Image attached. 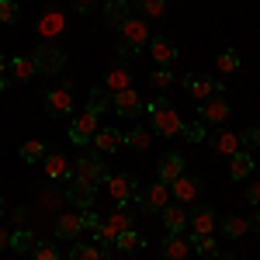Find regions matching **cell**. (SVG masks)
I'll return each mask as SVG.
<instances>
[{
    "label": "cell",
    "mask_w": 260,
    "mask_h": 260,
    "mask_svg": "<svg viewBox=\"0 0 260 260\" xmlns=\"http://www.w3.org/2000/svg\"><path fill=\"white\" fill-rule=\"evenodd\" d=\"M149 39H153V35H149V24L139 21L136 14H128L118 28V45H115V49H118L121 59H132V56H139L142 49L149 45Z\"/></svg>",
    "instance_id": "cell-1"
},
{
    "label": "cell",
    "mask_w": 260,
    "mask_h": 260,
    "mask_svg": "<svg viewBox=\"0 0 260 260\" xmlns=\"http://www.w3.org/2000/svg\"><path fill=\"white\" fill-rule=\"evenodd\" d=\"M136 7H139L142 18H149V21H156V18L167 14V0H136Z\"/></svg>",
    "instance_id": "cell-36"
},
{
    "label": "cell",
    "mask_w": 260,
    "mask_h": 260,
    "mask_svg": "<svg viewBox=\"0 0 260 260\" xmlns=\"http://www.w3.org/2000/svg\"><path fill=\"white\" fill-rule=\"evenodd\" d=\"M246 233H250V219L246 215H225L222 219V236L225 240H240Z\"/></svg>",
    "instance_id": "cell-30"
},
{
    "label": "cell",
    "mask_w": 260,
    "mask_h": 260,
    "mask_svg": "<svg viewBox=\"0 0 260 260\" xmlns=\"http://www.w3.org/2000/svg\"><path fill=\"white\" fill-rule=\"evenodd\" d=\"M184 90L194 101H208V98H219L222 94V80L219 77H208V73H187L184 77Z\"/></svg>",
    "instance_id": "cell-9"
},
{
    "label": "cell",
    "mask_w": 260,
    "mask_h": 260,
    "mask_svg": "<svg viewBox=\"0 0 260 260\" xmlns=\"http://www.w3.org/2000/svg\"><path fill=\"white\" fill-rule=\"evenodd\" d=\"M21 18L18 0H0V24H14Z\"/></svg>",
    "instance_id": "cell-40"
},
{
    "label": "cell",
    "mask_w": 260,
    "mask_h": 260,
    "mask_svg": "<svg viewBox=\"0 0 260 260\" xmlns=\"http://www.w3.org/2000/svg\"><path fill=\"white\" fill-rule=\"evenodd\" d=\"M104 184H108V194H111V201H115V205H128V201H132V194H136V187H139L132 174H111Z\"/></svg>",
    "instance_id": "cell-14"
},
{
    "label": "cell",
    "mask_w": 260,
    "mask_h": 260,
    "mask_svg": "<svg viewBox=\"0 0 260 260\" xmlns=\"http://www.w3.org/2000/svg\"><path fill=\"white\" fill-rule=\"evenodd\" d=\"M132 11H128V0H108L104 4V21H108V28H115L118 31L121 28V21L128 18Z\"/></svg>",
    "instance_id": "cell-28"
},
{
    "label": "cell",
    "mask_w": 260,
    "mask_h": 260,
    "mask_svg": "<svg viewBox=\"0 0 260 260\" xmlns=\"http://www.w3.org/2000/svg\"><path fill=\"white\" fill-rule=\"evenodd\" d=\"M7 77L18 83H31L39 77V70H35V59L31 56H14V59H7Z\"/></svg>",
    "instance_id": "cell-19"
},
{
    "label": "cell",
    "mask_w": 260,
    "mask_h": 260,
    "mask_svg": "<svg viewBox=\"0 0 260 260\" xmlns=\"http://www.w3.org/2000/svg\"><path fill=\"white\" fill-rule=\"evenodd\" d=\"M149 83H153L156 90H167V87L174 83V73H170V66H160V70H153V73H149Z\"/></svg>",
    "instance_id": "cell-42"
},
{
    "label": "cell",
    "mask_w": 260,
    "mask_h": 260,
    "mask_svg": "<svg viewBox=\"0 0 260 260\" xmlns=\"http://www.w3.org/2000/svg\"><path fill=\"white\" fill-rule=\"evenodd\" d=\"M80 215H83V229H90V233H94V229L101 225V215L94 212V208H83Z\"/></svg>",
    "instance_id": "cell-44"
},
{
    "label": "cell",
    "mask_w": 260,
    "mask_h": 260,
    "mask_svg": "<svg viewBox=\"0 0 260 260\" xmlns=\"http://www.w3.org/2000/svg\"><path fill=\"white\" fill-rule=\"evenodd\" d=\"M142 108H146V104H142V98H139V90H136V87L111 94V111H115V115H121V118H139Z\"/></svg>",
    "instance_id": "cell-12"
},
{
    "label": "cell",
    "mask_w": 260,
    "mask_h": 260,
    "mask_svg": "<svg viewBox=\"0 0 260 260\" xmlns=\"http://www.w3.org/2000/svg\"><path fill=\"white\" fill-rule=\"evenodd\" d=\"M7 243H11V233H4V229H0V250H4Z\"/></svg>",
    "instance_id": "cell-48"
},
{
    "label": "cell",
    "mask_w": 260,
    "mask_h": 260,
    "mask_svg": "<svg viewBox=\"0 0 260 260\" xmlns=\"http://www.w3.org/2000/svg\"><path fill=\"white\" fill-rule=\"evenodd\" d=\"M187 253H191V236H184V233L163 236V260H187Z\"/></svg>",
    "instance_id": "cell-18"
},
{
    "label": "cell",
    "mask_w": 260,
    "mask_h": 260,
    "mask_svg": "<svg viewBox=\"0 0 260 260\" xmlns=\"http://www.w3.org/2000/svg\"><path fill=\"white\" fill-rule=\"evenodd\" d=\"M108 253L104 246L98 243H73V250H70V260H101Z\"/></svg>",
    "instance_id": "cell-32"
},
{
    "label": "cell",
    "mask_w": 260,
    "mask_h": 260,
    "mask_svg": "<svg viewBox=\"0 0 260 260\" xmlns=\"http://www.w3.org/2000/svg\"><path fill=\"white\" fill-rule=\"evenodd\" d=\"M187 229H191V236H215V229H219V215H215V208L198 205L194 212H187Z\"/></svg>",
    "instance_id": "cell-11"
},
{
    "label": "cell",
    "mask_w": 260,
    "mask_h": 260,
    "mask_svg": "<svg viewBox=\"0 0 260 260\" xmlns=\"http://www.w3.org/2000/svg\"><path fill=\"white\" fill-rule=\"evenodd\" d=\"M73 177H83V180H94V184H104L111 174H108V167H104V160H101V153L94 149V153H83V156H77V160H73Z\"/></svg>",
    "instance_id": "cell-8"
},
{
    "label": "cell",
    "mask_w": 260,
    "mask_h": 260,
    "mask_svg": "<svg viewBox=\"0 0 260 260\" xmlns=\"http://www.w3.org/2000/svg\"><path fill=\"white\" fill-rule=\"evenodd\" d=\"M180 136L191 142V146H194V142H205V139H208V125H201V121H187V125L180 128Z\"/></svg>",
    "instance_id": "cell-39"
},
{
    "label": "cell",
    "mask_w": 260,
    "mask_h": 260,
    "mask_svg": "<svg viewBox=\"0 0 260 260\" xmlns=\"http://www.w3.org/2000/svg\"><path fill=\"white\" fill-rule=\"evenodd\" d=\"M87 108H90V111H108V108H111V94H108V90H104V87H94V90H90V94H87Z\"/></svg>",
    "instance_id": "cell-37"
},
{
    "label": "cell",
    "mask_w": 260,
    "mask_h": 260,
    "mask_svg": "<svg viewBox=\"0 0 260 260\" xmlns=\"http://www.w3.org/2000/svg\"><path fill=\"white\" fill-rule=\"evenodd\" d=\"M21 160L24 163H42L45 160V153H49V149H45V146H42L39 139H28V142H21Z\"/></svg>",
    "instance_id": "cell-34"
},
{
    "label": "cell",
    "mask_w": 260,
    "mask_h": 260,
    "mask_svg": "<svg viewBox=\"0 0 260 260\" xmlns=\"http://www.w3.org/2000/svg\"><path fill=\"white\" fill-rule=\"evenodd\" d=\"M0 219H4V198H0Z\"/></svg>",
    "instance_id": "cell-50"
},
{
    "label": "cell",
    "mask_w": 260,
    "mask_h": 260,
    "mask_svg": "<svg viewBox=\"0 0 260 260\" xmlns=\"http://www.w3.org/2000/svg\"><path fill=\"white\" fill-rule=\"evenodd\" d=\"M240 149H246V153L260 149V128H257V125H253V128H243V132H240Z\"/></svg>",
    "instance_id": "cell-41"
},
{
    "label": "cell",
    "mask_w": 260,
    "mask_h": 260,
    "mask_svg": "<svg viewBox=\"0 0 260 260\" xmlns=\"http://www.w3.org/2000/svg\"><path fill=\"white\" fill-rule=\"evenodd\" d=\"M146 49H149V56H153V59L160 62V66H170V62L177 59V45H174V42L167 39V35H153Z\"/></svg>",
    "instance_id": "cell-22"
},
{
    "label": "cell",
    "mask_w": 260,
    "mask_h": 260,
    "mask_svg": "<svg viewBox=\"0 0 260 260\" xmlns=\"http://www.w3.org/2000/svg\"><path fill=\"white\" fill-rule=\"evenodd\" d=\"M121 139H125V146H128V149L146 153V149H149V142H153V128H142V125H136V128L121 132Z\"/></svg>",
    "instance_id": "cell-27"
},
{
    "label": "cell",
    "mask_w": 260,
    "mask_h": 260,
    "mask_svg": "<svg viewBox=\"0 0 260 260\" xmlns=\"http://www.w3.org/2000/svg\"><path fill=\"white\" fill-rule=\"evenodd\" d=\"M253 229H260V215H253Z\"/></svg>",
    "instance_id": "cell-49"
},
{
    "label": "cell",
    "mask_w": 260,
    "mask_h": 260,
    "mask_svg": "<svg viewBox=\"0 0 260 260\" xmlns=\"http://www.w3.org/2000/svg\"><path fill=\"white\" fill-rule=\"evenodd\" d=\"M170 194L177 201H194L201 194V180L194 177V174H180V177L170 184Z\"/></svg>",
    "instance_id": "cell-23"
},
{
    "label": "cell",
    "mask_w": 260,
    "mask_h": 260,
    "mask_svg": "<svg viewBox=\"0 0 260 260\" xmlns=\"http://www.w3.org/2000/svg\"><path fill=\"white\" fill-rule=\"evenodd\" d=\"M191 250L201 253V257H219V240L215 236H191Z\"/></svg>",
    "instance_id": "cell-33"
},
{
    "label": "cell",
    "mask_w": 260,
    "mask_h": 260,
    "mask_svg": "<svg viewBox=\"0 0 260 260\" xmlns=\"http://www.w3.org/2000/svg\"><path fill=\"white\" fill-rule=\"evenodd\" d=\"M94 198H98V184H94V180H83V177H70V180H66V201L77 205L80 212H83V208H90Z\"/></svg>",
    "instance_id": "cell-10"
},
{
    "label": "cell",
    "mask_w": 260,
    "mask_h": 260,
    "mask_svg": "<svg viewBox=\"0 0 260 260\" xmlns=\"http://www.w3.org/2000/svg\"><path fill=\"white\" fill-rule=\"evenodd\" d=\"M31 59H35V70L45 73V77H56V73L66 70V52L59 45H49V42H42L39 49L31 52Z\"/></svg>",
    "instance_id": "cell-6"
},
{
    "label": "cell",
    "mask_w": 260,
    "mask_h": 260,
    "mask_svg": "<svg viewBox=\"0 0 260 260\" xmlns=\"http://www.w3.org/2000/svg\"><path fill=\"white\" fill-rule=\"evenodd\" d=\"M146 111H149V128H153L156 136H167V139L180 136L184 118L177 115V108H174L167 98H156L153 104H146Z\"/></svg>",
    "instance_id": "cell-2"
},
{
    "label": "cell",
    "mask_w": 260,
    "mask_h": 260,
    "mask_svg": "<svg viewBox=\"0 0 260 260\" xmlns=\"http://www.w3.org/2000/svg\"><path fill=\"white\" fill-rule=\"evenodd\" d=\"M98 128H101V115L90 111V108H83L80 115H73V121H70V142L73 146H87L98 136Z\"/></svg>",
    "instance_id": "cell-5"
},
{
    "label": "cell",
    "mask_w": 260,
    "mask_h": 260,
    "mask_svg": "<svg viewBox=\"0 0 260 260\" xmlns=\"http://www.w3.org/2000/svg\"><path fill=\"white\" fill-rule=\"evenodd\" d=\"M62 28H66V14L62 11H45L39 21V31L42 39H56V35H62Z\"/></svg>",
    "instance_id": "cell-26"
},
{
    "label": "cell",
    "mask_w": 260,
    "mask_h": 260,
    "mask_svg": "<svg viewBox=\"0 0 260 260\" xmlns=\"http://www.w3.org/2000/svg\"><path fill=\"white\" fill-rule=\"evenodd\" d=\"M115 246H118L121 253H136V250H142V246H146V240H142L136 229H125L118 240H115Z\"/></svg>",
    "instance_id": "cell-35"
},
{
    "label": "cell",
    "mask_w": 260,
    "mask_h": 260,
    "mask_svg": "<svg viewBox=\"0 0 260 260\" xmlns=\"http://www.w3.org/2000/svg\"><path fill=\"white\" fill-rule=\"evenodd\" d=\"M208 146L219 156H236L240 153V132H215V136H208Z\"/></svg>",
    "instance_id": "cell-24"
},
{
    "label": "cell",
    "mask_w": 260,
    "mask_h": 260,
    "mask_svg": "<svg viewBox=\"0 0 260 260\" xmlns=\"http://www.w3.org/2000/svg\"><path fill=\"white\" fill-rule=\"evenodd\" d=\"M80 233H83L80 212H62V215H56V240L73 243V240H80Z\"/></svg>",
    "instance_id": "cell-16"
},
{
    "label": "cell",
    "mask_w": 260,
    "mask_h": 260,
    "mask_svg": "<svg viewBox=\"0 0 260 260\" xmlns=\"http://www.w3.org/2000/svg\"><path fill=\"white\" fill-rule=\"evenodd\" d=\"M215 66H219V73H236V70H240V52H236V49H222Z\"/></svg>",
    "instance_id": "cell-38"
},
{
    "label": "cell",
    "mask_w": 260,
    "mask_h": 260,
    "mask_svg": "<svg viewBox=\"0 0 260 260\" xmlns=\"http://www.w3.org/2000/svg\"><path fill=\"white\" fill-rule=\"evenodd\" d=\"M101 260H115V257H111V253H104V257H101Z\"/></svg>",
    "instance_id": "cell-51"
},
{
    "label": "cell",
    "mask_w": 260,
    "mask_h": 260,
    "mask_svg": "<svg viewBox=\"0 0 260 260\" xmlns=\"http://www.w3.org/2000/svg\"><path fill=\"white\" fill-rule=\"evenodd\" d=\"M45 111H49L52 118L73 115V80H70V77H66L59 87H52V90L45 94Z\"/></svg>",
    "instance_id": "cell-7"
},
{
    "label": "cell",
    "mask_w": 260,
    "mask_h": 260,
    "mask_svg": "<svg viewBox=\"0 0 260 260\" xmlns=\"http://www.w3.org/2000/svg\"><path fill=\"white\" fill-rule=\"evenodd\" d=\"M125 229H132V208L128 205H118L111 215H101V225L94 229V243L98 246H115V240H118Z\"/></svg>",
    "instance_id": "cell-3"
},
{
    "label": "cell",
    "mask_w": 260,
    "mask_h": 260,
    "mask_svg": "<svg viewBox=\"0 0 260 260\" xmlns=\"http://www.w3.org/2000/svg\"><path fill=\"white\" fill-rule=\"evenodd\" d=\"M42 170H45V177H49V180H70V177H73V160L62 156V153H45Z\"/></svg>",
    "instance_id": "cell-17"
},
{
    "label": "cell",
    "mask_w": 260,
    "mask_h": 260,
    "mask_svg": "<svg viewBox=\"0 0 260 260\" xmlns=\"http://www.w3.org/2000/svg\"><path fill=\"white\" fill-rule=\"evenodd\" d=\"M31 260H59V250H56V243H35V250H31Z\"/></svg>",
    "instance_id": "cell-43"
},
{
    "label": "cell",
    "mask_w": 260,
    "mask_h": 260,
    "mask_svg": "<svg viewBox=\"0 0 260 260\" xmlns=\"http://www.w3.org/2000/svg\"><path fill=\"white\" fill-rule=\"evenodd\" d=\"M180 174H184V156H180V153H167V156H160V163H156V180L174 184Z\"/></svg>",
    "instance_id": "cell-21"
},
{
    "label": "cell",
    "mask_w": 260,
    "mask_h": 260,
    "mask_svg": "<svg viewBox=\"0 0 260 260\" xmlns=\"http://www.w3.org/2000/svg\"><path fill=\"white\" fill-rule=\"evenodd\" d=\"M250 170H253V156H250L246 149H240L236 156H229V177L233 180H246Z\"/></svg>",
    "instance_id": "cell-29"
},
{
    "label": "cell",
    "mask_w": 260,
    "mask_h": 260,
    "mask_svg": "<svg viewBox=\"0 0 260 260\" xmlns=\"http://www.w3.org/2000/svg\"><path fill=\"white\" fill-rule=\"evenodd\" d=\"M198 121L201 125H225L229 121V104H225V98H208V101H201L198 104Z\"/></svg>",
    "instance_id": "cell-13"
},
{
    "label": "cell",
    "mask_w": 260,
    "mask_h": 260,
    "mask_svg": "<svg viewBox=\"0 0 260 260\" xmlns=\"http://www.w3.org/2000/svg\"><path fill=\"white\" fill-rule=\"evenodd\" d=\"M160 215H163V225H167V233H184V229H187V208H184L180 201H177V205L170 201V205L163 208Z\"/></svg>",
    "instance_id": "cell-25"
},
{
    "label": "cell",
    "mask_w": 260,
    "mask_h": 260,
    "mask_svg": "<svg viewBox=\"0 0 260 260\" xmlns=\"http://www.w3.org/2000/svg\"><path fill=\"white\" fill-rule=\"evenodd\" d=\"M94 149H98L101 156H108V153H118L121 146H125V139H121V128H98V136H94Z\"/></svg>",
    "instance_id": "cell-20"
},
{
    "label": "cell",
    "mask_w": 260,
    "mask_h": 260,
    "mask_svg": "<svg viewBox=\"0 0 260 260\" xmlns=\"http://www.w3.org/2000/svg\"><path fill=\"white\" fill-rule=\"evenodd\" d=\"M35 243H39V240H35L31 229H18V233H11V243H7V246H11L14 253H31Z\"/></svg>",
    "instance_id": "cell-31"
},
{
    "label": "cell",
    "mask_w": 260,
    "mask_h": 260,
    "mask_svg": "<svg viewBox=\"0 0 260 260\" xmlns=\"http://www.w3.org/2000/svg\"><path fill=\"white\" fill-rule=\"evenodd\" d=\"M246 201H250V205H260V180H250V187H246Z\"/></svg>",
    "instance_id": "cell-46"
},
{
    "label": "cell",
    "mask_w": 260,
    "mask_h": 260,
    "mask_svg": "<svg viewBox=\"0 0 260 260\" xmlns=\"http://www.w3.org/2000/svg\"><path fill=\"white\" fill-rule=\"evenodd\" d=\"M94 4H98V0H73V7H77L80 14H90V11H94Z\"/></svg>",
    "instance_id": "cell-47"
},
{
    "label": "cell",
    "mask_w": 260,
    "mask_h": 260,
    "mask_svg": "<svg viewBox=\"0 0 260 260\" xmlns=\"http://www.w3.org/2000/svg\"><path fill=\"white\" fill-rule=\"evenodd\" d=\"M108 94H118V90H128L132 87V66L121 59V62H111L108 73H104V83H101Z\"/></svg>",
    "instance_id": "cell-15"
},
{
    "label": "cell",
    "mask_w": 260,
    "mask_h": 260,
    "mask_svg": "<svg viewBox=\"0 0 260 260\" xmlns=\"http://www.w3.org/2000/svg\"><path fill=\"white\" fill-rule=\"evenodd\" d=\"M132 201L139 205L142 212H163V208L170 205V184L153 180V184H146V187H136Z\"/></svg>",
    "instance_id": "cell-4"
},
{
    "label": "cell",
    "mask_w": 260,
    "mask_h": 260,
    "mask_svg": "<svg viewBox=\"0 0 260 260\" xmlns=\"http://www.w3.org/2000/svg\"><path fill=\"white\" fill-rule=\"evenodd\" d=\"M11 77H7V59H4V52H0V94H4V90H7V87H11Z\"/></svg>",
    "instance_id": "cell-45"
}]
</instances>
